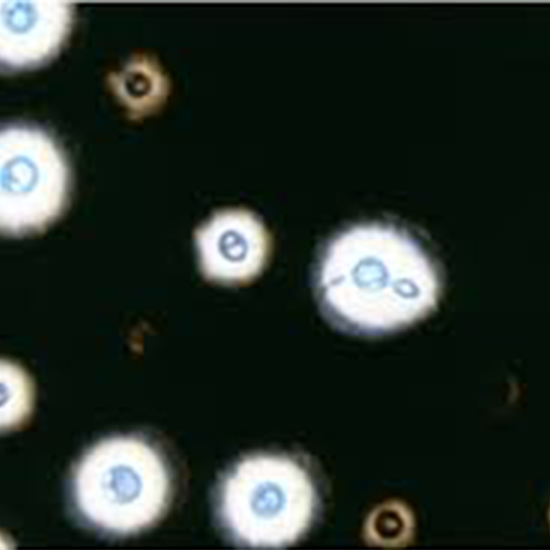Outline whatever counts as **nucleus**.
<instances>
[{
  "instance_id": "nucleus-1",
  "label": "nucleus",
  "mask_w": 550,
  "mask_h": 550,
  "mask_svg": "<svg viewBox=\"0 0 550 550\" xmlns=\"http://www.w3.org/2000/svg\"><path fill=\"white\" fill-rule=\"evenodd\" d=\"M316 295L338 328L380 335L429 314L440 294L434 261L406 230L362 223L334 235L315 272Z\"/></svg>"
},
{
  "instance_id": "nucleus-2",
  "label": "nucleus",
  "mask_w": 550,
  "mask_h": 550,
  "mask_svg": "<svg viewBox=\"0 0 550 550\" xmlns=\"http://www.w3.org/2000/svg\"><path fill=\"white\" fill-rule=\"evenodd\" d=\"M318 497L313 479L296 459L259 453L243 457L223 475L216 513L238 546L281 548L309 529Z\"/></svg>"
},
{
  "instance_id": "nucleus-3",
  "label": "nucleus",
  "mask_w": 550,
  "mask_h": 550,
  "mask_svg": "<svg viewBox=\"0 0 550 550\" xmlns=\"http://www.w3.org/2000/svg\"><path fill=\"white\" fill-rule=\"evenodd\" d=\"M170 476L162 456L145 440L111 437L78 461L72 495L79 514L95 528L129 535L155 523L170 501Z\"/></svg>"
},
{
  "instance_id": "nucleus-4",
  "label": "nucleus",
  "mask_w": 550,
  "mask_h": 550,
  "mask_svg": "<svg viewBox=\"0 0 550 550\" xmlns=\"http://www.w3.org/2000/svg\"><path fill=\"white\" fill-rule=\"evenodd\" d=\"M70 168L45 130L26 124L0 133V227L6 236L41 233L64 212Z\"/></svg>"
},
{
  "instance_id": "nucleus-5",
  "label": "nucleus",
  "mask_w": 550,
  "mask_h": 550,
  "mask_svg": "<svg viewBox=\"0 0 550 550\" xmlns=\"http://www.w3.org/2000/svg\"><path fill=\"white\" fill-rule=\"evenodd\" d=\"M198 266L205 279L235 285L252 281L270 253L263 222L245 209L220 210L194 231Z\"/></svg>"
},
{
  "instance_id": "nucleus-6",
  "label": "nucleus",
  "mask_w": 550,
  "mask_h": 550,
  "mask_svg": "<svg viewBox=\"0 0 550 550\" xmlns=\"http://www.w3.org/2000/svg\"><path fill=\"white\" fill-rule=\"evenodd\" d=\"M74 5L62 1H1L0 60L4 69L38 67L53 58L72 27Z\"/></svg>"
},
{
  "instance_id": "nucleus-7",
  "label": "nucleus",
  "mask_w": 550,
  "mask_h": 550,
  "mask_svg": "<svg viewBox=\"0 0 550 550\" xmlns=\"http://www.w3.org/2000/svg\"><path fill=\"white\" fill-rule=\"evenodd\" d=\"M108 85L134 120L156 112L170 88L160 65L147 55H136L123 68L111 72Z\"/></svg>"
},
{
  "instance_id": "nucleus-8",
  "label": "nucleus",
  "mask_w": 550,
  "mask_h": 550,
  "mask_svg": "<svg viewBox=\"0 0 550 550\" xmlns=\"http://www.w3.org/2000/svg\"><path fill=\"white\" fill-rule=\"evenodd\" d=\"M1 394V426L15 427L30 412L32 384L20 366L7 360L1 361Z\"/></svg>"
}]
</instances>
